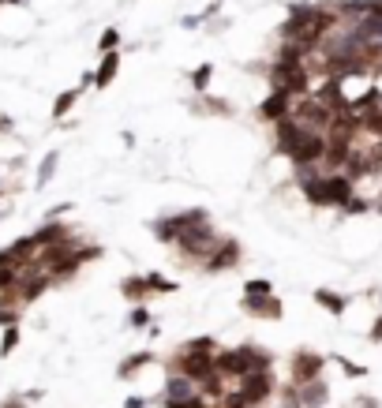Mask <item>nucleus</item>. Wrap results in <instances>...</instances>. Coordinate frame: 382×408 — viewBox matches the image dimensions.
Instances as JSON below:
<instances>
[{
    "instance_id": "nucleus-1",
    "label": "nucleus",
    "mask_w": 382,
    "mask_h": 408,
    "mask_svg": "<svg viewBox=\"0 0 382 408\" xmlns=\"http://www.w3.org/2000/svg\"><path fill=\"white\" fill-rule=\"evenodd\" d=\"M218 371L225 375V378H244V375H252V371H270V352H262L255 345L218 352Z\"/></svg>"
},
{
    "instance_id": "nucleus-2",
    "label": "nucleus",
    "mask_w": 382,
    "mask_h": 408,
    "mask_svg": "<svg viewBox=\"0 0 382 408\" xmlns=\"http://www.w3.org/2000/svg\"><path fill=\"white\" fill-rule=\"evenodd\" d=\"M270 79H274V90H281L288 98H308L311 94V79H308V68L304 64H285L278 60L270 68Z\"/></svg>"
},
{
    "instance_id": "nucleus-3",
    "label": "nucleus",
    "mask_w": 382,
    "mask_h": 408,
    "mask_svg": "<svg viewBox=\"0 0 382 408\" xmlns=\"http://www.w3.org/2000/svg\"><path fill=\"white\" fill-rule=\"evenodd\" d=\"M221 244V236H214V229H210V221L206 225H195V229H188L176 240V251L184 255V259H195V262H206L210 259V251Z\"/></svg>"
},
{
    "instance_id": "nucleus-4",
    "label": "nucleus",
    "mask_w": 382,
    "mask_h": 408,
    "mask_svg": "<svg viewBox=\"0 0 382 408\" xmlns=\"http://www.w3.org/2000/svg\"><path fill=\"white\" fill-rule=\"evenodd\" d=\"M293 116H296V120L304 124V128H311V131H322V135H326L337 113L330 109V105H322V101L315 98V94H308V98H296V105H293Z\"/></svg>"
},
{
    "instance_id": "nucleus-5",
    "label": "nucleus",
    "mask_w": 382,
    "mask_h": 408,
    "mask_svg": "<svg viewBox=\"0 0 382 408\" xmlns=\"http://www.w3.org/2000/svg\"><path fill=\"white\" fill-rule=\"evenodd\" d=\"M173 367L180 375L195 378V382H206V378L218 371V356H210V352H180Z\"/></svg>"
},
{
    "instance_id": "nucleus-6",
    "label": "nucleus",
    "mask_w": 382,
    "mask_h": 408,
    "mask_svg": "<svg viewBox=\"0 0 382 408\" xmlns=\"http://www.w3.org/2000/svg\"><path fill=\"white\" fill-rule=\"evenodd\" d=\"M270 390H274V378H270V371H252V375H244L240 378V386H236V397H240L244 404H262L270 397Z\"/></svg>"
},
{
    "instance_id": "nucleus-7",
    "label": "nucleus",
    "mask_w": 382,
    "mask_h": 408,
    "mask_svg": "<svg viewBox=\"0 0 382 408\" xmlns=\"http://www.w3.org/2000/svg\"><path fill=\"white\" fill-rule=\"evenodd\" d=\"M356 195V180L345 176V173H326L322 180V206H341L345 210V203Z\"/></svg>"
},
{
    "instance_id": "nucleus-8",
    "label": "nucleus",
    "mask_w": 382,
    "mask_h": 408,
    "mask_svg": "<svg viewBox=\"0 0 382 408\" xmlns=\"http://www.w3.org/2000/svg\"><path fill=\"white\" fill-rule=\"evenodd\" d=\"M322 154H326V135H322V131H308L288 157H293V165H319Z\"/></svg>"
},
{
    "instance_id": "nucleus-9",
    "label": "nucleus",
    "mask_w": 382,
    "mask_h": 408,
    "mask_svg": "<svg viewBox=\"0 0 382 408\" xmlns=\"http://www.w3.org/2000/svg\"><path fill=\"white\" fill-rule=\"evenodd\" d=\"M236 262H240V244L229 240V236H221V244L210 251V259L203 262V270H206V273H221V270L236 266Z\"/></svg>"
},
{
    "instance_id": "nucleus-10",
    "label": "nucleus",
    "mask_w": 382,
    "mask_h": 408,
    "mask_svg": "<svg viewBox=\"0 0 382 408\" xmlns=\"http://www.w3.org/2000/svg\"><path fill=\"white\" fill-rule=\"evenodd\" d=\"M293 105H296V98H288V94H281V90H274V94L259 105V120L281 124V120H288V116H293Z\"/></svg>"
},
{
    "instance_id": "nucleus-11",
    "label": "nucleus",
    "mask_w": 382,
    "mask_h": 408,
    "mask_svg": "<svg viewBox=\"0 0 382 408\" xmlns=\"http://www.w3.org/2000/svg\"><path fill=\"white\" fill-rule=\"evenodd\" d=\"M322 367H326V360H322V356H315V352H300V356L293 360V382H296V386L315 382Z\"/></svg>"
},
{
    "instance_id": "nucleus-12",
    "label": "nucleus",
    "mask_w": 382,
    "mask_h": 408,
    "mask_svg": "<svg viewBox=\"0 0 382 408\" xmlns=\"http://www.w3.org/2000/svg\"><path fill=\"white\" fill-rule=\"evenodd\" d=\"M244 311L255 314V319H281L285 314L278 296H244Z\"/></svg>"
},
{
    "instance_id": "nucleus-13",
    "label": "nucleus",
    "mask_w": 382,
    "mask_h": 408,
    "mask_svg": "<svg viewBox=\"0 0 382 408\" xmlns=\"http://www.w3.org/2000/svg\"><path fill=\"white\" fill-rule=\"evenodd\" d=\"M184 397H195V378L176 371V378L165 382V401H184Z\"/></svg>"
},
{
    "instance_id": "nucleus-14",
    "label": "nucleus",
    "mask_w": 382,
    "mask_h": 408,
    "mask_svg": "<svg viewBox=\"0 0 382 408\" xmlns=\"http://www.w3.org/2000/svg\"><path fill=\"white\" fill-rule=\"evenodd\" d=\"M116 72H120V57H116V52H105L98 72H94V86H109L116 79Z\"/></svg>"
},
{
    "instance_id": "nucleus-15",
    "label": "nucleus",
    "mask_w": 382,
    "mask_h": 408,
    "mask_svg": "<svg viewBox=\"0 0 382 408\" xmlns=\"http://www.w3.org/2000/svg\"><path fill=\"white\" fill-rule=\"evenodd\" d=\"M315 304H319L322 311H330V314H345V307H349V296L330 293V288H319V293H315Z\"/></svg>"
},
{
    "instance_id": "nucleus-16",
    "label": "nucleus",
    "mask_w": 382,
    "mask_h": 408,
    "mask_svg": "<svg viewBox=\"0 0 382 408\" xmlns=\"http://www.w3.org/2000/svg\"><path fill=\"white\" fill-rule=\"evenodd\" d=\"M120 293H124L128 300H135V304H142V300L150 296V281H147V273H135V278H124Z\"/></svg>"
},
{
    "instance_id": "nucleus-17",
    "label": "nucleus",
    "mask_w": 382,
    "mask_h": 408,
    "mask_svg": "<svg viewBox=\"0 0 382 408\" xmlns=\"http://www.w3.org/2000/svg\"><path fill=\"white\" fill-rule=\"evenodd\" d=\"M300 390V404L304 408H319L322 401H326V386L315 378V382H304V386H296Z\"/></svg>"
},
{
    "instance_id": "nucleus-18",
    "label": "nucleus",
    "mask_w": 382,
    "mask_h": 408,
    "mask_svg": "<svg viewBox=\"0 0 382 408\" xmlns=\"http://www.w3.org/2000/svg\"><path fill=\"white\" fill-rule=\"evenodd\" d=\"M79 94H83V86H75V90H64V94H60L57 101H52V116H57V120H64V116H68V113L75 109Z\"/></svg>"
},
{
    "instance_id": "nucleus-19",
    "label": "nucleus",
    "mask_w": 382,
    "mask_h": 408,
    "mask_svg": "<svg viewBox=\"0 0 382 408\" xmlns=\"http://www.w3.org/2000/svg\"><path fill=\"white\" fill-rule=\"evenodd\" d=\"M57 165H60V154H57V150H49V154H45V162L38 165V188H45V183L52 180V173H57Z\"/></svg>"
},
{
    "instance_id": "nucleus-20",
    "label": "nucleus",
    "mask_w": 382,
    "mask_h": 408,
    "mask_svg": "<svg viewBox=\"0 0 382 408\" xmlns=\"http://www.w3.org/2000/svg\"><path fill=\"white\" fill-rule=\"evenodd\" d=\"M147 363H150V352H135L131 360H124L120 367H116V375H120V378H131V375L139 371V367H147Z\"/></svg>"
},
{
    "instance_id": "nucleus-21",
    "label": "nucleus",
    "mask_w": 382,
    "mask_h": 408,
    "mask_svg": "<svg viewBox=\"0 0 382 408\" xmlns=\"http://www.w3.org/2000/svg\"><path fill=\"white\" fill-rule=\"evenodd\" d=\"M16 345H19V326L11 322V326H4V337H0V356H11Z\"/></svg>"
},
{
    "instance_id": "nucleus-22",
    "label": "nucleus",
    "mask_w": 382,
    "mask_h": 408,
    "mask_svg": "<svg viewBox=\"0 0 382 408\" xmlns=\"http://www.w3.org/2000/svg\"><path fill=\"white\" fill-rule=\"evenodd\" d=\"M244 296H274V285L266 278H252L244 285Z\"/></svg>"
},
{
    "instance_id": "nucleus-23",
    "label": "nucleus",
    "mask_w": 382,
    "mask_h": 408,
    "mask_svg": "<svg viewBox=\"0 0 382 408\" xmlns=\"http://www.w3.org/2000/svg\"><path fill=\"white\" fill-rule=\"evenodd\" d=\"M210 75H214V68H210V64H199V68L191 72V86L199 90V94H203V90L210 86Z\"/></svg>"
},
{
    "instance_id": "nucleus-24",
    "label": "nucleus",
    "mask_w": 382,
    "mask_h": 408,
    "mask_svg": "<svg viewBox=\"0 0 382 408\" xmlns=\"http://www.w3.org/2000/svg\"><path fill=\"white\" fill-rule=\"evenodd\" d=\"M19 273H23V266H0V293H8V288H16Z\"/></svg>"
},
{
    "instance_id": "nucleus-25",
    "label": "nucleus",
    "mask_w": 382,
    "mask_h": 408,
    "mask_svg": "<svg viewBox=\"0 0 382 408\" xmlns=\"http://www.w3.org/2000/svg\"><path fill=\"white\" fill-rule=\"evenodd\" d=\"M364 131H371L375 139H382V109H371V113H364Z\"/></svg>"
},
{
    "instance_id": "nucleus-26",
    "label": "nucleus",
    "mask_w": 382,
    "mask_h": 408,
    "mask_svg": "<svg viewBox=\"0 0 382 408\" xmlns=\"http://www.w3.org/2000/svg\"><path fill=\"white\" fill-rule=\"evenodd\" d=\"M150 281V293H176V281H165L162 273H147Z\"/></svg>"
},
{
    "instance_id": "nucleus-27",
    "label": "nucleus",
    "mask_w": 382,
    "mask_h": 408,
    "mask_svg": "<svg viewBox=\"0 0 382 408\" xmlns=\"http://www.w3.org/2000/svg\"><path fill=\"white\" fill-rule=\"evenodd\" d=\"M128 322H131V330H147V326H150V311L147 307H135Z\"/></svg>"
},
{
    "instance_id": "nucleus-28",
    "label": "nucleus",
    "mask_w": 382,
    "mask_h": 408,
    "mask_svg": "<svg viewBox=\"0 0 382 408\" xmlns=\"http://www.w3.org/2000/svg\"><path fill=\"white\" fill-rule=\"evenodd\" d=\"M184 352H214V337H195L184 345Z\"/></svg>"
},
{
    "instance_id": "nucleus-29",
    "label": "nucleus",
    "mask_w": 382,
    "mask_h": 408,
    "mask_svg": "<svg viewBox=\"0 0 382 408\" xmlns=\"http://www.w3.org/2000/svg\"><path fill=\"white\" fill-rule=\"evenodd\" d=\"M169 408H206L203 393H195V397H184V401H169Z\"/></svg>"
},
{
    "instance_id": "nucleus-30",
    "label": "nucleus",
    "mask_w": 382,
    "mask_h": 408,
    "mask_svg": "<svg viewBox=\"0 0 382 408\" xmlns=\"http://www.w3.org/2000/svg\"><path fill=\"white\" fill-rule=\"evenodd\" d=\"M367 206H371V203H367V199H360V195H352V199L345 203V210H341V214H364Z\"/></svg>"
},
{
    "instance_id": "nucleus-31",
    "label": "nucleus",
    "mask_w": 382,
    "mask_h": 408,
    "mask_svg": "<svg viewBox=\"0 0 382 408\" xmlns=\"http://www.w3.org/2000/svg\"><path fill=\"white\" fill-rule=\"evenodd\" d=\"M116 42H120V34H116L113 26H109V30L101 34V49H105V52H113V45H116Z\"/></svg>"
},
{
    "instance_id": "nucleus-32",
    "label": "nucleus",
    "mask_w": 382,
    "mask_h": 408,
    "mask_svg": "<svg viewBox=\"0 0 382 408\" xmlns=\"http://www.w3.org/2000/svg\"><path fill=\"white\" fill-rule=\"evenodd\" d=\"M26 401H30L26 393H16V397H8V401L0 404V408H26Z\"/></svg>"
},
{
    "instance_id": "nucleus-33",
    "label": "nucleus",
    "mask_w": 382,
    "mask_h": 408,
    "mask_svg": "<svg viewBox=\"0 0 382 408\" xmlns=\"http://www.w3.org/2000/svg\"><path fill=\"white\" fill-rule=\"evenodd\" d=\"M0 266H19L16 255H11V247H0Z\"/></svg>"
},
{
    "instance_id": "nucleus-34",
    "label": "nucleus",
    "mask_w": 382,
    "mask_h": 408,
    "mask_svg": "<svg viewBox=\"0 0 382 408\" xmlns=\"http://www.w3.org/2000/svg\"><path fill=\"white\" fill-rule=\"evenodd\" d=\"M337 363L345 367V375H349V378H360V375H364V367H356V363H349V360H337Z\"/></svg>"
},
{
    "instance_id": "nucleus-35",
    "label": "nucleus",
    "mask_w": 382,
    "mask_h": 408,
    "mask_svg": "<svg viewBox=\"0 0 382 408\" xmlns=\"http://www.w3.org/2000/svg\"><path fill=\"white\" fill-rule=\"evenodd\" d=\"M128 408H147V401H142V397H128Z\"/></svg>"
},
{
    "instance_id": "nucleus-36",
    "label": "nucleus",
    "mask_w": 382,
    "mask_h": 408,
    "mask_svg": "<svg viewBox=\"0 0 382 408\" xmlns=\"http://www.w3.org/2000/svg\"><path fill=\"white\" fill-rule=\"evenodd\" d=\"M371 341H382V319L375 322V330H371Z\"/></svg>"
},
{
    "instance_id": "nucleus-37",
    "label": "nucleus",
    "mask_w": 382,
    "mask_h": 408,
    "mask_svg": "<svg viewBox=\"0 0 382 408\" xmlns=\"http://www.w3.org/2000/svg\"><path fill=\"white\" fill-rule=\"evenodd\" d=\"M0 4H23V0H0Z\"/></svg>"
}]
</instances>
